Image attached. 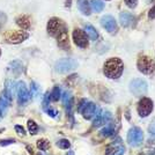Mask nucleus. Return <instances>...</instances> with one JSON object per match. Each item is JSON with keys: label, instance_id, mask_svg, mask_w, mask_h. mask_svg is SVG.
I'll use <instances>...</instances> for the list:
<instances>
[{"label": "nucleus", "instance_id": "1", "mask_svg": "<svg viewBox=\"0 0 155 155\" xmlns=\"http://www.w3.org/2000/svg\"><path fill=\"white\" fill-rule=\"evenodd\" d=\"M124 63L119 58H109L103 66L104 75L109 79H118L123 74Z\"/></svg>", "mask_w": 155, "mask_h": 155}, {"label": "nucleus", "instance_id": "2", "mask_svg": "<svg viewBox=\"0 0 155 155\" xmlns=\"http://www.w3.org/2000/svg\"><path fill=\"white\" fill-rule=\"evenodd\" d=\"M137 67L139 72H141L146 75H153L155 73V60L149 56L141 54L139 56L137 61Z\"/></svg>", "mask_w": 155, "mask_h": 155}, {"label": "nucleus", "instance_id": "3", "mask_svg": "<svg viewBox=\"0 0 155 155\" xmlns=\"http://www.w3.org/2000/svg\"><path fill=\"white\" fill-rule=\"evenodd\" d=\"M28 37H29V34L26 31H22V30H11V31L5 32V35H4L5 41L9 44L22 43L26 39H28Z\"/></svg>", "mask_w": 155, "mask_h": 155}, {"label": "nucleus", "instance_id": "4", "mask_svg": "<svg viewBox=\"0 0 155 155\" xmlns=\"http://www.w3.org/2000/svg\"><path fill=\"white\" fill-rule=\"evenodd\" d=\"M129 89L136 96H143L148 91V84L142 79H134L130 82Z\"/></svg>", "mask_w": 155, "mask_h": 155}, {"label": "nucleus", "instance_id": "5", "mask_svg": "<svg viewBox=\"0 0 155 155\" xmlns=\"http://www.w3.org/2000/svg\"><path fill=\"white\" fill-rule=\"evenodd\" d=\"M65 28H67L65 22L59 18H51L48 22V27H46V30L48 34L52 36V37H57L58 34L60 31H63Z\"/></svg>", "mask_w": 155, "mask_h": 155}, {"label": "nucleus", "instance_id": "6", "mask_svg": "<svg viewBox=\"0 0 155 155\" xmlns=\"http://www.w3.org/2000/svg\"><path fill=\"white\" fill-rule=\"evenodd\" d=\"M78 63L72 58H64L58 60L54 65V70L57 73H68L77 68Z\"/></svg>", "mask_w": 155, "mask_h": 155}, {"label": "nucleus", "instance_id": "7", "mask_svg": "<svg viewBox=\"0 0 155 155\" xmlns=\"http://www.w3.org/2000/svg\"><path fill=\"white\" fill-rule=\"evenodd\" d=\"M143 141V133L142 130L139 127H132L127 133V142L132 147L140 146Z\"/></svg>", "mask_w": 155, "mask_h": 155}, {"label": "nucleus", "instance_id": "8", "mask_svg": "<svg viewBox=\"0 0 155 155\" xmlns=\"http://www.w3.org/2000/svg\"><path fill=\"white\" fill-rule=\"evenodd\" d=\"M154 109V103L153 101L148 97H142L138 103V114L140 117H147L152 114V111Z\"/></svg>", "mask_w": 155, "mask_h": 155}, {"label": "nucleus", "instance_id": "9", "mask_svg": "<svg viewBox=\"0 0 155 155\" xmlns=\"http://www.w3.org/2000/svg\"><path fill=\"white\" fill-rule=\"evenodd\" d=\"M16 94H18V103L20 105L26 104L30 98V93L23 81H19L16 84Z\"/></svg>", "mask_w": 155, "mask_h": 155}, {"label": "nucleus", "instance_id": "10", "mask_svg": "<svg viewBox=\"0 0 155 155\" xmlns=\"http://www.w3.org/2000/svg\"><path fill=\"white\" fill-rule=\"evenodd\" d=\"M72 36H73V41H74V43H75L77 46L81 48V49L88 48V36L86 35V32H84V30L75 28V29L73 30Z\"/></svg>", "mask_w": 155, "mask_h": 155}, {"label": "nucleus", "instance_id": "11", "mask_svg": "<svg viewBox=\"0 0 155 155\" xmlns=\"http://www.w3.org/2000/svg\"><path fill=\"white\" fill-rule=\"evenodd\" d=\"M101 25L104 29L109 34H116L117 30H118V26H117V22L114 16L111 15H104L101 19Z\"/></svg>", "mask_w": 155, "mask_h": 155}, {"label": "nucleus", "instance_id": "12", "mask_svg": "<svg viewBox=\"0 0 155 155\" xmlns=\"http://www.w3.org/2000/svg\"><path fill=\"white\" fill-rule=\"evenodd\" d=\"M100 112H101L100 108L95 103H91V102H87L84 109L81 110V114L86 119H94Z\"/></svg>", "mask_w": 155, "mask_h": 155}, {"label": "nucleus", "instance_id": "13", "mask_svg": "<svg viewBox=\"0 0 155 155\" xmlns=\"http://www.w3.org/2000/svg\"><path fill=\"white\" fill-rule=\"evenodd\" d=\"M111 118H112V115H111L110 111H108V110L101 111V112L94 118V120H93V126H94V127H100V126L107 125V124L111 120Z\"/></svg>", "mask_w": 155, "mask_h": 155}, {"label": "nucleus", "instance_id": "14", "mask_svg": "<svg viewBox=\"0 0 155 155\" xmlns=\"http://www.w3.org/2000/svg\"><path fill=\"white\" fill-rule=\"evenodd\" d=\"M57 38V43H58V46L61 48L63 50L67 51L70 50V38H68V32H67V28H65L63 31H60L58 34V36L56 37Z\"/></svg>", "mask_w": 155, "mask_h": 155}, {"label": "nucleus", "instance_id": "15", "mask_svg": "<svg viewBox=\"0 0 155 155\" xmlns=\"http://www.w3.org/2000/svg\"><path fill=\"white\" fill-rule=\"evenodd\" d=\"M119 22L122 23V26L125 28H129V27H134L137 22V18L134 15H132L131 13L127 12H122L119 14Z\"/></svg>", "mask_w": 155, "mask_h": 155}, {"label": "nucleus", "instance_id": "16", "mask_svg": "<svg viewBox=\"0 0 155 155\" xmlns=\"http://www.w3.org/2000/svg\"><path fill=\"white\" fill-rule=\"evenodd\" d=\"M23 72V64L20 60H14L8 65V73H11L13 77H19Z\"/></svg>", "mask_w": 155, "mask_h": 155}, {"label": "nucleus", "instance_id": "17", "mask_svg": "<svg viewBox=\"0 0 155 155\" xmlns=\"http://www.w3.org/2000/svg\"><path fill=\"white\" fill-rule=\"evenodd\" d=\"M16 25L21 27L23 30H28L31 25V20L28 15H20L16 18Z\"/></svg>", "mask_w": 155, "mask_h": 155}, {"label": "nucleus", "instance_id": "18", "mask_svg": "<svg viewBox=\"0 0 155 155\" xmlns=\"http://www.w3.org/2000/svg\"><path fill=\"white\" fill-rule=\"evenodd\" d=\"M78 7L80 9V12L84 14V15H91V2L89 0H78Z\"/></svg>", "mask_w": 155, "mask_h": 155}, {"label": "nucleus", "instance_id": "19", "mask_svg": "<svg viewBox=\"0 0 155 155\" xmlns=\"http://www.w3.org/2000/svg\"><path fill=\"white\" fill-rule=\"evenodd\" d=\"M16 89V84H13V81H11V80H7L6 81V86H5V95L7 96V98L9 100V101H12V96H13L14 91Z\"/></svg>", "mask_w": 155, "mask_h": 155}, {"label": "nucleus", "instance_id": "20", "mask_svg": "<svg viewBox=\"0 0 155 155\" xmlns=\"http://www.w3.org/2000/svg\"><path fill=\"white\" fill-rule=\"evenodd\" d=\"M115 130H116V124L110 123L109 122V123L105 125V127H103V129L101 130L100 133H101L102 137H110L115 133Z\"/></svg>", "mask_w": 155, "mask_h": 155}, {"label": "nucleus", "instance_id": "21", "mask_svg": "<svg viewBox=\"0 0 155 155\" xmlns=\"http://www.w3.org/2000/svg\"><path fill=\"white\" fill-rule=\"evenodd\" d=\"M84 32L91 41H97V38H98V32L91 25H87L84 27Z\"/></svg>", "mask_w": 155, "mask_h": 155}, {"label": "nucleus", "instance_id": "22", "mask_svg": "<svg viewBox=\"0 0 155 155\" xmlns=\"http://www.w3.org/2000/svg\"><path fill=\"white\" fill-rule=\"evenodd\" d=\"M9 103H11V101L7 98V96L5 95V93H2L1 96H0V110H1V112H2L4 116H5V114L7 112V109H8V107H9Z\"/></svg>", "mask_w": 155, "mask_h": 155}, {"label": "nucleus", "instance_id": "23", "mask_svg": "<svg viewBox=\"0 0 155 155\" xmlns=\"http://www.w3.org/2000/svg\"><path fill=\"white\" fill-rule=\"evenodd\" d=\"M91 9L96 13H100L104 9V2L102 0H91Z\"/></svg>", "mask_w": 155, "mask_h": 155}, {"label": "nucleus", "instance_id": "24", "mask_svg": "<svg viewBox=\"0 0 155 155\" xmlns=\"http://www.w3.org/2000/svg\"><path fill=\"white\" fill-rule=\"evenodd\" d=\"M41 94V87L36 82H31L30 84V97H34V98H37Z\"/></svg>", "mask_w": 155, "mask_h": 155}, {"label": "nucleus", "instance_id": "25", "mask_svg": "<svg viewBox=\"0 0 155 155\" xmlns=\"http://www.w3.org/2000/svg\"><path fill=\"white\" fill-rule=\"evenodd\" d=\"M52 101H59V98L61 97V89L59 86H54V88L52 89L51 94H50Z\"/></svg>", "mask_w": 155, "mask_h": 155}, {"label": "nucleus", "instance_id": "26", "mask_svg": "<svg viewBox=\"0 0 155 155\" xmlns=\"http://www.w3.org/2000/svg\"><path fill=\"white\" fill-rule=\"evenodd\" d=\"M37 147H38L41 150H48L50 148V142L48 141L46 139H39L37 141Z\"/></svg>", "mask_w": 155, "mask_h": 155}, {"label": "nucleus", "instance_id": "27", "mask_svg": "<svg viewBox=\"0 0 155 155\" xmlns=\"http://www.w3.org/2000/svg\"><path fill=\"white\" fill-rule=\"evenodd\" d=\"M28 130H29L30 134H36L38 132V125L30 119V120H28Z\"/></svg>", "mask_w": 155, "mask_h": 155}, {"label": "nucleus", "instance_id": "28", "mask_svg": "<svg viewBox=\"0 0 155 155\" xmlns=\"http://www.w3.org/2000/svg\"><path fill=\"white\" fill-rule=\"evenodd\" d=\"M50 100H51V97H50V93H46L44 97H43V102H42V107H43V110L45 111L46 109H49V107H50Z\"/></svg>", "mask_w": 155, "mask_h": 155}, {"label": "nucleus", "instance_id": "29", "mask_svg": "<svg viewBox=\"0 0 155 155\" xmlns=\"http://www.w3.org/2000/svg\"><path fill=\"white\" fill-rule=\"evenodd\" d=\"M57 146L61 149H68L71 147V142L68 141L67 139H61V140H59L57 142Z\"/></svg>", "mask_w": 155, "mask_h": 155}, {"label": "nucleus", "instance_id": "30", "mask_svg": "<svg viewBox=\"0 0 155 155\" xmlns=\"http://www.w3.org/2000/svg\"><path fill=\"white\" fill-rule=\"evenodd\" d=\"M61 100H63V103L66 105V104H68V102H71L72 100V95L70 91H65L64 94H63V96H61Z\"/></svg>", "mask_w": 155, "mask_h": 155}, {"label": "nucleus", "instance_id": "31", "mask_svg": "<svg viewBox=\"0 0 155 155\" xmlns=\"http://www.w3.org/2000/svg\"><path fill=\"white\" fill-rule=\"evenodd\" d=\"M148 133L150 138L155 139V120L153 123H150V125L148 126Z\"/></svg>", "mask_w": 155, "mask_h": 155}, {"label": "nucleus", "instance_id": "32", "mask_svg": "<svg viewBox=\"0 0 155 155\" xmlns=\"http://www.w3.org/2000/svg\"><path fill=\"white\" fill-rule=\"evenodd\" d=\"M6 21H7L6 14L4 13V12H1V11H0V28H2V27L5 26Z\"/></svg>", "mask_w": 155, "mask_h": 155}, {"label": "nucleus", "instance_id": "33", "mask_svg": "<svg viewBox=\"0 0 155 155\" xmlns=\"http://www.w3.org/2000/svg\"><path fill=\"white\" fill-rule=\"evenodd\" d=\"M45 112L50 117H52V118H56V117H57V115H58V111H57V110H54V109H52V108H49V109H46Z\"/></svg>", "mask_w": 155, "mask_h": 155}, {"label": "nucleus", "instance_id": "34", "mask_svg": "<svg viewBox=\"0 0 155 155\" xmlns=\"http://www.w3.org/2000/svg\"><path fill=\"white\" fill-rule=\"evenodd\" d=\"M125 4L130 8H136L137 4H138V0H125Z\"/></svg>", "mask_w": 155, "mask_h": 155}, {"label": "nucleus", "instance_id": "35", "mask_svg": "<svg viewBox=\"0 0 155 155\" xmlns=\"http://www.w3.org/2000/svg\"><path fill=\"white\" fill-rule=\"evenodd\" d=\"M15 131H16V133H19L20 136H26V130L23 129L21 125H15Z\"/></svg>", "mask_w": 155, "mask_h": 155}, {"label": "nucleus", "instance_id": "36", "mask_svg": "<svg viewBox=\"0 0 155 155\" xmlns=\"http://www.w3.org/2000/svg\"><path fill=\"white\" fill-rule=\"evenodd\" d=\"M124 153H125V147H124L123 145H120L114 155H124Z\"/></svg>", "mask_w": 155, "mask_h": 155}, {"label": "nucleus", "instance_id": "37", "mask_svg": "<svg viewBox=\"0 0 155 155\" xmlns=\"http://www.w3.org/2000/svg\"><path fill=\"white\" fill-rule=\"evenodd\" d=\"M15 140L14 139H8V140H1L0 141V146H6V145H11V143H14Z\"/></svg>", "mask_w": 155, "mask_h": 155}, {"label": "nucleus", "instance_id": "38", "mask_svg": "<svg viewBox=\"0 0 155 155\" xmlns=\"http://www.w3.org/2000/svg\"><path fill=\"white\" fill-rule=\"evenodd\" d=\"M148 18L150 20L155 19V6H153L150 8V11H149V13H148Z\"/></svg>", "mask_w": 155, "mask_h": 155}, {"label": "nucleus", "instance_id": "39", "mask_svg": "<svg viewBox=\"0 0 155 155\" xmlns=\"http://www.w3.org/2000/svg\"><path fill=\"white\" fill-rule=\"evenodd\" d=\"M64 2H65V6L66 7H71L72 0H64Z\"/></svg>", "mask_w": 155, "mask_h": 155}, {"label": "nucleus", "instance_id": "40", "mask_svg": "<svg viewBox=\"0 0 155 155\" xmlns=\"http://www.w3.org/2000/svg\"><path fill=\"white\" fill-rule=\"evenodd\" d=\"M4 116V115H2V112H1V110H0V119H1V117Z\"/></svg>", "mask_w": 155, "mask_h": 155}, {"label": "nucleus", "instance_id": "41", "mask_svg": "<svg viewBox=\"0 0 155 155\" xmlns=\"http://www.w3.org/2000/svg\"><path fill=\"white\" fill-rule=\"evenodd\" d=\"M67 155H74V153H73V152H70V154H67Z\"/></svg>", "mask_w": 155, "mask_h": 155}, {"label": "nucleus", "instance_id": "42", "mask_svg": "<svg viewBox=\"0 0 155 155\" xmlns=\"http://www.w3.org/2000/svg\"><path fill=\"white\" fill-rule=\"evenodd\" d=\"M0 54H1V50H0Z\"/></svg>", "mask_w": 155, "mask_h": 155}]
</instances>
